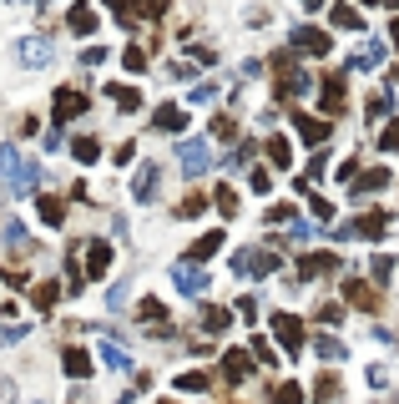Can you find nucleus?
Wrapping results in <instances>:
<instances>
[{
    "instance_id": "obj_3",
    "label": "nucleus",
    "mask_w": 399,
    "mask_h": 404,
    "mask_svg": "<svg viewBox=\"0 0 399 404\" xmlns=\"http://www.w3.org/2000/svg\"><path fill=\"white\" fill-rule=\"evenodd\" d=\"M66 369L71 374H86V354H66Z\"/></svg>"
},
{
    "instance_id": "obj_1",
    "label": "nucleus",
    "mask_w": 399,
    "mask_h": 404,
    "mask_svg": "<svg viewBox=\"0 0 399 404\" xmlns=\"http://www.w3.org/2000/svg\"><path fill=\"white\" fill-rule=\"evenodd\" d=\"M56 112H61V117H71V112H81V96H71V91H61V96H56Z\"/></svg>"
},
{
    "instance_id": "obj_4",
    "label": "nucleus",
    "mask_w": 399,
    "mask_h": 404,
    "mask_svg": "<svg viewBox=\"0 0 399 404\" xmlns=\"http://www.w3.org/2000/svg\"><path fill=\"white\" fill-rule=\"evenodd\" d=\"M10 399V384H6V379H0V404H6Z\"/></svg>"
},
{
    "instance_id": "obj_2",
    "label": "nucleus",
    "mask_w": 399,
    "mask_h": 404,
    "mask_svg": "<svg viewBox=\"0 0 399 404\" xmlns=\"http://www.w3.org/2000/svg\"><path fill=\"white\" fill-rule=\"evenodd\" d=\"M273 324H278V334L288 338V344H299V324H293V318H273Z\"/></svg>"
}]
</instances>
